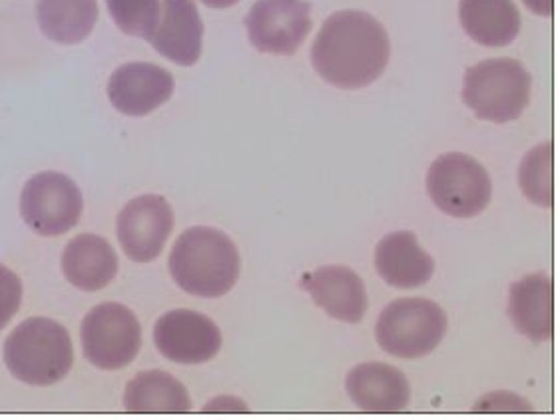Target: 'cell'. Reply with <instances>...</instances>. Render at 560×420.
I'll list each match as a JSON object with an SVG mask.
<instances>
[{
	"label": "cell",
	"instance_id": "277c9868",
	"mask_svg": "<svg viewBox=\"0 0 560 420\" xmlns=\"http://www.w3.org/2000/svg\"><path fill=\"white\" fill-rule=\"evenodd\" d=\"M533 78L515 58L482 60L465 72L463 100L479 120L513 122L530 102Z\"/></svg>",
	"mask_w": 560,
	"mask_h": 420
},
{
	"label": "cell",
	"instance_id": "ba28073f",
	"mask_svg": "<svg viewBox=\"0 0 560 420\" xmlns=\"http://www.w3.org/2000/svg\"><path fill=\"white\" fill-rule=\"evenodd\" d=\"M82 211V191L62 172H40L24 184L21 215L38 235L57 237L70 232L80 222Z\"/></svg>",
	"mask_w": 560,
	"mask_h": 420
},
{
	"label": "cell",
	"instance_id": "7a4b0ae2",
	"mask_svg": "<svg viewBox=\"0 0 560 420\" xmlns=\"http://www.w3.org/2000/svg\"><path fill=\"white\" fill-rule=\"evenodd\" d=\"M242 257L236 244L220 230L190 228L170 254V273L178 288L196 298H222L236 285Z\"/></svg>",
	"mask_w": 560,
	"mask_h": 420
},
{
	"label": "cell",
	"instance_id": "8992f818",
	"mask_svg": "<svg viewBox=\"0 0 560 420\" xmlns=\"http://www.w3.org/2000/svg\"><path fill=\"white\" fill-rule=\"evenodd\" d=\"M427 191L443 213L469 220L487 210L493 198V184L475 158L451 152L439 155L429 167Z\"/></svg>",
	"mask_w": 560,
	"mask_h": 420
},
{
	"label": "cell",
	"instance_id": "8fae6325",
	"mask_svg": "<svg viewBox=\"0 0 560 420\" xmlns=\"http://www.w3.org/2000/svg\"><path fill=\"white\" fill-rule=\"evenodd\" d=\"M158 351L179 365L208 363L222 349L218 325L196 311H170L154 327Z\"/></svg>",
	"mask_w": 560,
	"mask_h": 420
},
{
	"label": "cell",
	"instance_id": "4fadbf2b",
	"mask_svg": "<svg viewBox=\"0 0 560 420\" xmlns=\"http://www.w3.org/2000/svg\"><path fill=\"white\" fill-rule=\"evenodd\" d=\"M303 289L315 305L337 322L359 323L368 313V291L361 277L346 266H325L303 277Z\"/></svg>",
	"mask_w": 560,
	"mask_h": 420
},
{
	"label": "cell",
	"instance_id": "7402d4cb",
	"mask_svg": "<svg viewBox=\"0 0 560 420\" xmlns=\"http://www.w3.org/2000/svg\"><path fill=\"white\" fill-rule=\"evenodd\" d=\"M518 184L535 206L552 208L555 203V145L550 142L533 148L518 167Z\"/></svg>",
	"mask_w": 560,
	"mask_h": 420
},
{
	"label": "cell",
	"instance_id": "e0dca14e",
	"mask_svg": "<svg viewBox=\"0 0 560 420\" xmlns=\"http://www.w3.org/2000/svg\"><path fill=\"white\" fill-rule=\"evenodd\" d=\"M509 317L518 332L530 341L542 343L555 332V288L545 273L523 277L511 285Z\"/></svg>",
	"mask_w": 560,
	"mask_h": 420
},
{
	"label": "cell",
	"instance_id": "484cf974",
	"mask_svg": "<svg viewBox=\"0 0 560 420\" xmlns=\"http://www.w3.org/2000/svg\"><path fill=\"white\" fill-rule=\"evenodd\" d=\"M523 4L527 7L528 11L535 12L537 16H545V19H550L555 12V0H523Z\"/></svg>",
	"mask_w": 560,
	"mask_h": 420
},
{
	"label": "cell",
	"instance_id": "52a82bcc",
	"mask_svg": "<svg viewBox=\"0 0 560 420\" xmlns=\"http://www.w3.org/2000/svg\"><path fill=\"white\" fill-rule=\"evenodd\" d=\"M82 351L102 371L130 365L142 347V327L132 311L120 303H102L82 322Z\"/></svg>",
	"mask_w": 560,
	"mask_h": 420
},
{
	"label": "cell",
	"instance_id": "6da1fadb",
	"mask_svg": "<svg viewBox=\"0 0 560 420\" xmlns=\"http://www.w3.org/2000/svg\"><path fill=\"white\" fill-rule=\"evenodd\" d=\"M389 56L392 43L385 26L363 11L331 14L312 46L315 72L343 90L365 89L380 80Z\"/></svg>",
	"mask_w": 560,
	"mask_h": 420
},
{
	"label": "cell",
	"instance_id": "30bf717a",
	"mask_svg": "<svg viewBox=\"0 0 560 420\" xmlns=\"http://www.w3.org/2000/svg\"><path fill=\"white\" fill-rule=\"evenodd\" d=\"M174 210L168 199L147 194L130 199L116 220L118 242L136 264L154 261L174 230Z\"/></svg>",
	"mask_w": 560,
	"mask_h": 420
},
{
	"label": "cell",
	"instance_id": "9c48e42d",
	"mask_svg": "<svg viewBox=\"0 0 560 420\" xmlns=\"http://www.w3.org/2000/svg\"><path fill=\"white\" fill-rule=\"evenodd\" d=\"M312 26L307 0H258L246 16L249 43L264 55H295Z\"/></svg>",
	"mask_w": 560,
	"mask_h": 420
},
{
	"label": "cell",
	"instance_id": "2e32d148",
	"mask_svg": "<svg viewBox=\"0 0 560 420\" xmlns=\"http://www.w3.org/2000/svg\"><path fill=\"white\" fill-rule=\"evenodd\" d=\"M375 269L392 288L417 289L431 281L435 261L421 249L415 233L395 232L385 235L377 245Z\"/></svg>",
	"mask_w": 560,
	"mask_h": 420
},
{
	"label": "cell",
	"instance_id": "603a6c76",
	"mask_svg": "<svg viewBox=\"0 0 560 420\" xmlns=\"http://www.w3.org/2000/svg\"><path fill=\"white\" fill-rule=\"evenodd\" d=\"M116 26L128 36L152 40L162 19V0H106Z\"/></svg>",
	"mask_w": 560,
	"mask_h": 420
},
{
	"label": "cell",
	"instance_id": "5bb4252c",
	"mask_svg": "<svg viewBox=\"0 0 560 420\" xmlns=\"http://www.w3.org/2000/svg\"><path fill=\"white\" fill-rule=\"evenodd\" d=\"M203 23L194 0H162V19L150 40L158 55L179 67H194L202 56Z\"/></svg>",
	"mask_w": 560,
	"mask_h": 420
},
{
	"label": "cell",
	"instance_id": "9a60e30c",
	"mask_svg": "<svg viewBox=\"0 0 560 420\" xmlns=\"http://www.w3.org/2000/svg\"><path fill=\"white\" fill-rule=\"evenodd\" d=\"M348 393L353 405L365 412L392 415L409 405L411 388L407 376L385 363H365L348 375Z\"/></svg>",
	"mask_w": 560,
	"mask_h": 420
},
{
	"label": "cell",
	"instance_id": "cb8c5ba5",
	"mask_svg": "<svg viewBox=\"0 0 560 420\" xmlns=\"http://www.w3.org/2000/svg\"><path fill=\"white\" fill-rule=\"evenodd\" d=\"M23 303V283L9 267L0 264V331L11 323Z\"/></svg>",
	"mask_w": 560,
	"mask_h": 420
},
{
	"label": "cell",
	"instance_id": "3957f363",
	"mask_svg": "<svg viewBox=\"0 0 560 420\" xmlns=\"http://www.w3.org/2000/svg\"><path fill=\"white\" fill-rule=\"evenodd\" d=\"M4 363L12 376L33 387H50L70 373L72 341L60 323L34 317L21 323L4 343Z\"/></svg>",
	"mask_w": 560,
	"mask_h": 420
},
{
	"label": "cell",
	"instance_id": "d6986e66",
	"mask_svg": "<svg viewBox=\"0 0 560 420\" xmlns=\"http://www.w3.org/2000/svg\"><path fill=\"white\" fill-rule=\"evenodd\" d=\"M459 19L467 36L487 48L513 45L521 33L513 0H460Z\"/></svg>",
	"mask_w": 560,
	"mask_h": 420
},
{
	"label": "cell",
	"instance_id": "44dd1931",
	"mask_svg": "<svg viewBox=\"0 0 560 420\" xmlns=\"http://www.w3.org/2000/svg\"><path fill=\"white\" fill-rule=\"evenodd\" d=\"M124 407L135 415H179L191 409L190 395L176 376L164 371H147L130 381Z\"/></svg>",
	"mask_w": 560,
	"mask_h": 420
},
{
	"label": "cell",
	"instance_id": "ac0fdd59",
	"mask_svg": "<svg viewBox=\"0 0 560 420\" xmlns=\"http://www.w3.org/2000/svg\"><path fill=\"white\" fill-rule=\"evenodd\" d=\"M62 271L80 291H101L110 285L118 273V257L104 237L82 233L67 245L62 254Z\"/></svg>",
	"mask_w": 560,
	"mask_h": 420
},
{
	"label": "cell",
	"instance_id": "4316f807",
	"mask_svg": "<svg viewBox=\"0 0 560 420\" xmlns=\"http://www.w3.org/2000/svg\"><path fill=\"white\" fill-rule=\"evenodd\" d=\"M200 2L210 9H230V7H236L240 0H200Z\"/></svg>",
	"mask_w": 560,
	"mask_h": 420
},
{
	"label": "cell",
	"instance_id": "d4e9b609",
	"mask_svg": "<svg viewBox=\"0 0 560 420\" xmlns=\"http://www.w3.org/2000/svg\"><path fill=\"white\" fill-rule=\"evenodd\" d=\"M475 412H530L533 407L525 398L513 393H494L482 397L475 405Z\"/></svg>",
	"mask_w": 560,
	"mask_h": 420
},
{
	"label": "cell",
	"instance_id": "5b68a950",
	"mask_svg": "<svg viewBox=\"0 0 560 420\" xmlns=\"http://www.w3.org/2000/svg\"><path fill=\"white\" fill-rule=\"evenodd\" d=\"M445 311L429 299H397L387 305L375 327L377 343L399 359H419L438 349L447 335Z\"/></svg>",
	"mask_w": 560,
	"mask_h": 420
},
{
	"label": "cell",
	"instance_id": "ffe728a7",
	"mask_svg": "<svg viewBox=\"0 0 560 420\" xmlns=\"http://www.w3.org/2000/svg\"><path fill=\"white\" fill-rule=\"evenodd\" d=\"M98 0H38V26L58 45L74 46L89 38L98 23Z\"/></svg>",
	"mask_w": 560,
	"mask_h": 420
},
{
	"label": "cell",
	"instance_id": "7c38bea8",
	"mask_svg": "<svg viewBox=\"0 0 560 420\" xmlns=\"http://www.w3.org/2000/svg\"><path fill=\"white\" fill-rule=\"evenodd\" d=\"M176 89L166 68L150 62H130L114 70L108 80V100L116 110L142 118L164 106Z\"/></svg>",
	"mask_w": 560,
	"mask_h": 420
}]
</instances>
